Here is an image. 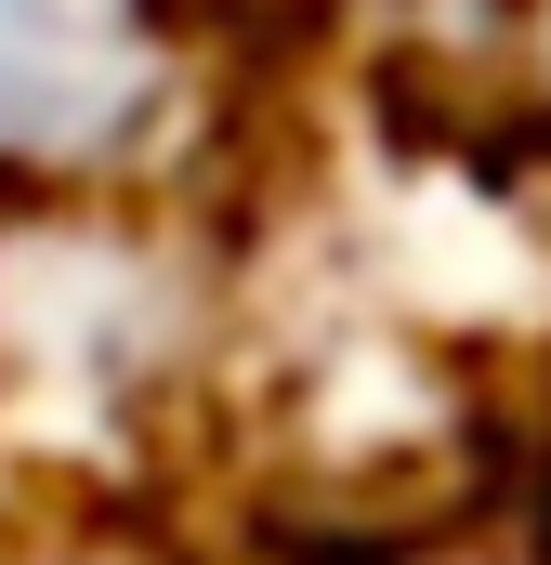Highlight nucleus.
I'll list each match as a JSON object with an SVG mask.
<instances>
[{"instance_id": "nucleus-1", "label": "nucleus", "mask_w": 551, "mask_h": 565, "mask_svg": "<svg viewBox=\"0 0 551 565\" xmlns=\"http://www.w3.org/2000/svg\"><path fill=\"white\" fill-rule=\"evenodd\" d=\"M446 526H328V513H263V565H420Z\"/></svg>"}, {"instance_id": "nucleus-2", "label": "nucleus", "mask_w": 551, "mask_h": 565, "mask_svg": "<svg viewBox=\"0 0 551 565\" xmlns=\"http://www.w3.org/2000/svg\"><path fill=\"white\" fill-rule=\"evenodd\" d=\"M526 565H551V460H539V487H526Z\"/></svg>"}]
</instances>
